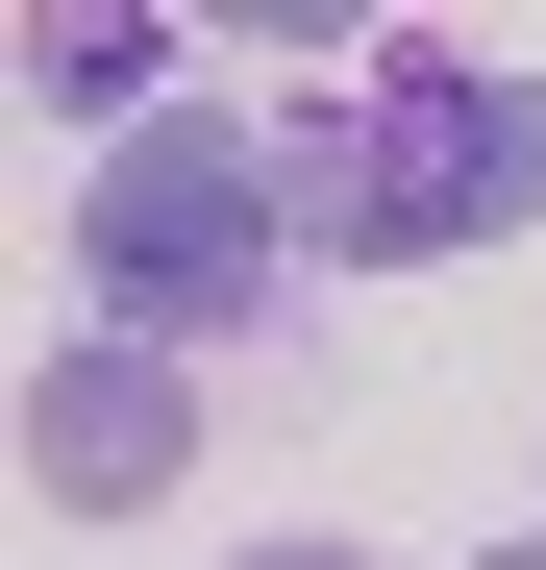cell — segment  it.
I'll list each match as a JSON object with an SVG mask.
<instances>
[{"label":"cell","mask_w":546,"mask_h":570,"mask_svg":"<svg viewBox=\"0 0 546 570\" xmlns=\"http://www.w3.org/2000/svg\"><path fill=\"white\" fill-rule=\"evenodd\" d=\"M248 570H373V546H248Z\"/></svg>","instance_id":"cell-5"},{"label":"cell","mask_w":546,"mask_h":570,"mask_svg":"<svg viewBox=\"0 0 546 570\" xmlns=\"http://www.w3.org/2000/svg\"><path fill=\"white\" fill-rule=\"evenodd\" d=\"M75 248H100V323L125 347H248L273 298H299V174H273V125L174 100V125L100 149V224H75Z\"/></svg>","instance_id":"cell-2"},{"label":"cell","mask_w":546,"mask_h":570,"mask_svg":"<svg viewBox=\"0 0 546 570\" xmlns=\"http://www.w3.org/2000/svg\"><path fill=\"white\" fill-rule=\"evenodd\" d=\"M174 471H199V347L75 323V347L26 372V497H75V521H149Z\"/></svg>","instance_id":"cell-3"},{"label":"cell","mask_w":546,"mask_h":570,"mask_svg":"<svg viewBox=\"0 0 546 570\" xmlns=\"http://www.w3.org/2000/svg\"><path fill=\"white\" fill-rule=\"evenodd\" d=\"M497 570H546V546H497Z\"/></svg>","instance_id":"cell-6"},{"label":"cell","mask_w":546,"mask_h":570,"mask_svg":"<svg viewBox=\"0 0 546 570\" xmlns=\"http://www.w3.org/2000/svg\"><path fill=\"white\" fill-rule=\"evenodd\" d=\"M273 174H299V248H348V273H447V248L546 224V75L472 50V26H373L299 125H273Z\"/></svg>","instance_id":"cell-1"},{"label":"cell","mask_w":546,"mask_h":570,"mask_svg":"<svg viewBox=\"0 0 546 570\" xmlns=\"http://www.w3.org/2000/svg\"><path fill=\"white\" fill-rule=\"evenodd\" d=\"M149 75H174L149 0H26V100H50V125H100V149H125V125H174Z\"/></svg>","instance_id":"cell-4"}]
</instances>
